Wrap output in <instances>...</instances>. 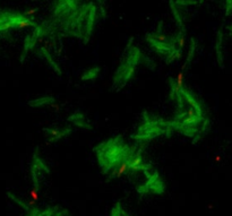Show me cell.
I'll use <instances>...</instances> for the list:
<instances>
[{
    "instance_id": "2",
    "label": "cell",
    "mask_w": 232,
    "mask_h": 216,
    "mask_svg": "<svg viewBox=\"0 0 232 216\" xmlns=\"http://www.w3.org/2000/svg\"><path fill=\"white\" fill-rule=\"evenodd\" d=\"M30 205H34L35 201L39 199V189L38 187H34L32 188V190L30 191Z\"/></svg>"
},
{
    "instance_id": "1",
    "label": "cell",
    "mask_w": 232,
    "mask_h": 216,
    "mask_svg": "<svg viewBox=\"0 0 232 216\" xmlns=\"http://www.w3.org/2000/svg\"><path fill=\"white\" fill-rule=\"evenodd\" d=\"M128 170H129V163L127 161H122L120 164L118 165V167L116 169L113 175L117 176V178H120V176L126 174L127 172H128Z\"/></svg>"
},
{
    "instance_id": "5",
    "label": "cell",
    "mask_w": 232,
    "mask_h": 216,
    "mask_svg": "<svg viewBox=\"0 0 232 216\" xmlns=\"http://www.w3.org/2000/svg\"><path fill=\"white\" fill-rule=\"evenodd\" d=\"M36 8H31V9H28V10L25 11V16H28V17H33L35 14H36Z\"/></svg>"
},
{
    "instance_id": "8",
    "label": "cell",
    "mask_w": 232,
    "mask_h": 216,
    "mask_svg": "<svg viewBox=\"0 0 232 216\" xmlns=\"http://www.w3.org/2000/svg\"><path fill=\"white\" fill-rule=\"evenodd\" d=\"M221 156H220V155H216V156H215V157H214V162H215V163H220V162H221Z\"/></svg>"
},
{
    "instance_id": "7",
    "label": "cell",
    "mask_w": 232,
    "mask_h": 216,
    "mask_svg": "<svg viewBox=\"0 0 232 216\" xmlns=\"http://www.w3.org/2000/svg\"><path fill=\"white\" fill-rule=\"evenodd\" d=\"M158 39L160 40V41H162V42H165V41H167V38H165V36H164L163 34H160V35L158 36Z\"/></svg>"
},
{
    "instance_id": "3",
    "label": "cell",
    "mask_w": 232,
    "mask_h": 216,
    "mask_svg": "<svg viewBox=\"0 0 232 216\" xmlns=\"http://www.w3.org/2000/svg\"><path fill=\"white\" fill-rule=\"evenodd\" d=\"M16 27H19V28H23V27H27V26H31V22L27 21L26 18L24 17H19L18 21L15 23Z\"/></svg>"
},
{
    "instance_id": "4",
    "label": "cell",
    "mask_w": 232,
    "mask_h": 216,
    "mask_svg": "<svg viewBox=\"0 0 232 216\" xmlns=\"http://www.w3.org/2000/svg\"><path fill=\"white\" fill-rule=\"evenodd\" d=\"M183 78H185V74H183V70H181V72L178 74V76H177V79H176V84H177V87L178 88H181L182 87V85H183Z\"/></svg>"
},
{
    "instance_id": "6",
    "label": "cell",
    "mask_w": 232,
    "mask_h": 216,
    "mask_svg": "<svg viewBox=\"0 0 232 216\" xmlns=\"http://www.w3.org/2000/svg\"><path fill=\"white\" fill-rule=\"evenodd\" d=\"M178 38H179V41H178V43H179V47H180V48H182V47L185 45V36H183L182 34H180Z\"/></svg>"
}]
</instances>
